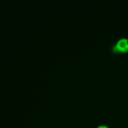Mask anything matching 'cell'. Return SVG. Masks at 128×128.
<instances>
[{"instance_id": "1", "label": "cell", "mask_w": 128, "mask_h": 128, "mask_svg": "<svg viewBox=\"0 0 128 128\" xmlns=\"http://www.w3.org/2000/svg\"><path fill=\"white\" fill-rule=\"evenodd\" d=\"M115 48L120 52H128V38H122L118 40L115 45Z\"/></svg>"}, {"instance_id": "2", "label": "cell", "mask_w": 128, "mask_h": 128, "mask_svg": "<svg viewBox=\"0 0 128 128\" xmlns=\"http://www.w3.org/2000/svg\"><path fill=\"white\" fill-rule=\"evenodd\" d=\"M97 128H110V127H108V126H106V125L101 124V125H100V126H98Z\"/></svg>"}]
</instances>
